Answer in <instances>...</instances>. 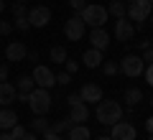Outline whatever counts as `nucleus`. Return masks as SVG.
<instances>
[{
  "instance_id": "f257e3e1",
  "label": "nucleus",
  "mask_w": 153,
  "mask_h": 140,
  "mask_svg": "<svg viewBox=\"0 0 153 140\" xmlns=\"http://www.w3.org/2000/svg\"><path fill=\"white\" fill-rule=\"evenodd\" d=\"M94 115H97L100 125H115V122H120V117H123V107L115 99H100Z\"/></svg>"
},
{
  "instance_id": "f03ea898",
  "label": "nucleus",
  "mask_w": 153,
  "mask_h": 140,
  "mask_svg": "<svg viewBox=\"0 0 153 140\" xmlns=\"http://www.w3.org/2000/svg\"><path fill=\"white\" fill-rule=\"evenodd\" d=\"M26 102H28V107H31L33 115H46L51 110V94H49V89L36 87V89L26 97Z\"/></svg>"
},
{
  "instance_id": "7ed1b4c3",
  "label": "nucleus",
  "mask_w": 153,
  "mask_h": 140,
  "mask_svg": "<svg viewBox=\"0 0 153 140\" xmlns=\"http://www.w3.org/2000/svg\"><path fill=\"white\" fill-rule=\"evenodd\" d=\"M151 10H153V3H148V0H135V3L128 5V13H125V16L130 18V21H135V31H140V28L146 26Z\"/></svg>"
},
{
  "instance_id": "20e7f679",
  "label": "nucleus",
  "mask_w": 153,
  "mask_h": 140,
  "mask_svg": "<svg viewBox=\"0 0 153 140\" xmlns=\"http://www.w3.org/2000/svg\"><path fill=\"white\" fill-rule=\"evenodd\" d=\"M79 16H82V21L87 23V26L102 28L105 21H107V8H105V5H97V3H92V5H84V10H79Z\"/></svg>"
},
{
  "instance_id": "39448f33",
  "label": "nucleus",
  "mask_w": 153,
  "mask_h": 140,
  "mask_svg": "<svg viewBox=\"0 0 153 140\" xmlns=\"http://www.w3.org/2000/svg\"><path fill=\"white\" fill-rule=\"evenodd\" d=\"M120 71L125 76H130V79H135V76H140L143 74V69H146V61L140 59V56H135V54H128V56H123L120 59Z\"/></svg>"
},
{
  "instance_id": "423d86ee",
  "label": "nucleus",
  "mask_w": 153,
  "mask_h": 140,
  "mask_svg": "<svg viewBox=\"0 0 153 140\" xmlns=\"http://www.w3.org/2000/svg\"><path fill=\"white\" fill-rule=\"evenodd\" d=\"M84 31H87V23L82 21V16L76 13V16H71L69 21L64 23V36L69 38V41H82Z\"/></svg>"
},
{
  "instance_id": "0eeeda50",
  "label": "nucleus",
  "mask_w": 153,
  "mask_h": 140,
  "mask_svg": "<svg viewBox=\"0 0 153 140\" xmlns=\"http://www.w3.org/2000/svg\"><path fill=\"white\" fill-rule=\"evenodd\" d=\"M28 23H31V28H46L51 23V10L46 5H36L28 10Z\"/></svg>"
},
{
  "instance_id": "6e6552de",
  "label": "nucleus",
  "mask_w": 153,
  "mask_h": 140,
  "mask_svg": "<svg viewBox=\"0 0 153 140\" xmlns=\"http://www.w3.org/2000/svg\"><path fill=\"white\" fill-rule=\"evenodd\" d=\"M31 76H33V81H36V87H41V89H51V87L56 84V74L44 64H38Z\"/></svg>"
},
{
  "instance_id": "1a4fd4ad",
  "label": "nucleus",
  "mask_w": 153,
  "mask_h": 140,
  "mask_svg": "<svg viewBox=\"0 0 153 140\" xmlns=\"http://www.w3.org/2000/svg\"><path fill=\"white\" fill-rule=\"evenodd\" d=\"M110 127H112V133H110L112 140H135L138 138L135 127H133L130 122H115V125H110Z\"/></svg>"
},
{
  "instance_id": "9d476101",
  "label": "nucleus",
  "mask_w": 153,
  "mask_h": 140,
  "mask_svg": "<svg viewBox=\"0 0 153 140\" xmlns=\"http://www.w3.org/2000/svg\"><path fill=\"white\" fill-rule=\"evenodd\" d=\"M133 36H135V26L128 21V16H125V18H117V21H115V38L128 43Z\"/></svg>"
},
{
  "instance_id": "9b49d317",
  "label": "nucleus",
  "mask_w": 153,
  "mask_h": 140,
  "mask_svg": "<svg viewBox=\"0 0 153 140\" xmlns=\"http://www.w3.org/2000/svg\"><path fill=\"white\" fill-rule=\"evenodd\" d=\"M28 56V49L23 41H10L5 46V61H23Z\"/></svg>"
},
{
  "instance_id": "f8f14e48",
  "label": "nucleus",
  "mask_w": 153,
  "mask_h": 140,
  "mask_svg": "<svg viewBox=\"0 0 153 140\" xmlns=\"http://www.w3.org/2000/svg\"><path fill=\"white\" fill-rule=\"evenodd\" d=\"M79 97H82L84 104H97L100 99H102V87L100 84H84L82 89H79Z\"/></svg>"
},
{
  "instance_id": "ddd939ff",
  "label": "nucleus",
  "mask_w": 153,
  "mask_h": 140,
  "mask_svg": "<svg viewBox=\"0 0 153 140\" xmlns=\"http://www.w3.org/2000/svg\"><path fill=\"white\" fill-rule=\"evenodd\" d=\"M89 43H92V49L97 51H105L110 46V36L105 28H92V33H89Z\"/></svg>"
},
{
  "instance_id": "4468645a",
  "label": "nucleus",
  "mask_w": 153,
  "mask_h": 140,
  "mask_svg": "<svg viewBox=\"0 0 153 140\" xmlns=\"http://www.w3.org/2000/svg\"><path fill=\"white\" fill-rule=\"evenodd\" d=\"M16 97H18L16 87L10 81H0V107H10L16 102Z\"/></svg>"
},
{
  "instance_id": "2eb2a0df",
  "label": "nucleus",
  "mask_w": 153,
  "mask_h": 140,
  "mask_svg": "<svg viewBox=\"0 0 153 140\" xmlns=\"http://www.w3.org/2000/svg\"><path fill=\"white\" fill-rule=\"evenodd\" d=\"M87 117H89V110H87V104H84V102L69 104V120H71L74 125H82V122H87Z\"/></svg>"
},
{
  "instance_id": "dca6fc26",
  "label": "nucleus",
  "mask_w": 153,
  "mask_h": 140,
  "mask_svg": "<svg viewBox=\"0 0 153 140\" xmlns=\"http://www.w3.org/2000/svg\"><path fill=\"white\" fill-rule=\"evenodd\" d=\"M36 89V81H33V76H18V81H16V92H18V97L26 102V97L31 94V92Z\"/></svg>"
},
{
  "instance_id": "f3484780",
  "label": "nucleus",
  "mask_w": 153,
  "mask_h": 140,
  "mask_svg": "<svg viewBox=\"0 0 153 140\" xmlns=\"http://www.w3.org/2000/svg\"><path fill=\"white\" fill-rule=\"evenodd\" d=\"M13 125H18V115L13 112L10 107H3V110H0V130H3V133H8Z\"/></svg>"
},
{
  "instance_id": "a211bd4d",
  "label": "nucleus",
  "mask_w": 153,
  "mask_h": 140,
  "mask_svg": "<svg viewBox=\"0 0 153 140\" xmlns=\"http://www.w3.org/2000/svg\"><path fill=\"white\" fill-rule=\"evenodd\" d=\"M82 61H84L87 69H97V66H102V51L87 49V51H84V56H82Z\"/></svg>"
},
{
  "instance_id": "6ab92c4d",
  "label": "nucleus",
  "mask_w": 153,
  "mask_h": 140,
  "mask_svg": "<svg viewBox=\"0 0 153 140\" xmlns=\"http://www.w3.org/2000/svg\"><path fill=\"white\" fill-rule=\"evenodd\" d=\"M107 13H110V16H115V18H125L128 3H125V0H112V3L107 5Z\"/></svg>"
},
{
  "instance_id": "aec40b11",
  "label": "nucleus",
  "mask_w": 153,
  "mask_h": 140,
  "mask_svg": "<svg viewBox=\"0 0 153 140\" xmlns=\"http://www.w3.org/2000/svg\"><path fill=\"white\" fill-rule=\"evenodd\" d=\"M69 140H89V127L87 125H71L69 127Z\"/></svg>"
},
{
  "instance_id": "412c9836",
  "label": "nucleus",
  "mask_w": 153,
  "mask_h": 140,
  "mask_svg": "<svg viewBox=\"0 0 153 140\" xmlns=\"http://www.w3.org/2000/svg\"><path fill=\"white\" fill-rule=\"evenodd\" d=\"M125 102H128V107H135L138 102H143V92L138 89V87H130V89H125Z\"/></svg>"
},
{
  "instance_id": "4be33fe9",
  "label": "nucleus",
  "mask_w": 153,
  "mask_h": 140,
  "mask_svg": "<svg viewBox=\"0 0 153 140\" xmlns=\"http://www.w3.org/2000/svg\"><path fill=\"white\" fill-rule=\"evenodd\" d=\"M71 120L66 117V120H59V122H51L49 125V130H46V133H54V135H61V133H69V127H71Z\"/></svg>"
},
{
  "instance_id": "5701e85b",
  "label": "nucleus",
  "mask_w": 153,
  "mask_h": 140,
  "mask_svg": "<svg viewBox=\"0 0 153 140\" xmlns=\"http://www.w3.org/2000/svg\"><path fill=\"white\" fill-rule=\"evenodd\" d=\"M49 120L44 117V115H36V120H33L31 122V127H33V133H46V130H49Z\"/></svg>"
},
{
  "instance_id": "b1692460",
  "label": "nucleus",
  "mask_w": 153,
  "mask_h": 140,
  "mask_svg": "<svg viewBox=\"0 0 153 140\" xmlns=\"http://www.w3.org/2000/svg\"><path fill=\"white\" fill-rule=\"evenodd\" d=\"M66 59H69V56H66V49H64V46H54V49H51V61L64 64Z\"/></svg>"
},
{
  "instance_id": "393cba45",
  "label": "nucleus",
  "mask_w": 153,
  "mask_h": 140,
  "mask_svg": "<svg viewBox=\"0 0 153 140\" xmlns=\"http://www.w3.org/2000/svg\"><path fill=\"white\" fill-rule=\"evenodd\" d=\"M13 28H18V31H28V28H31V23H28L26 16H18L16 21H13Z\"/></svg>"
},
{
  "instance_id": "a878e982",
  "label": "nucleus",
  "mask_w": 153,
  "mask_h": 140,
  "mask_svg": "<svg viewBox=\"0 0 153 140\" xmlns=\"http://www.w3.org/2000/svg\"><path fill=\"white\" fill-rule=\"evenodd\" d=\"M102 71H105L107 76H112V74H117V71H120V66L115 64V61H105V64H102Z\"/></svg>"
},
{
  "instance_id": "bb28decb",
  "label": "nucleus",
  "mask_w": 153,
  "mask_h": 140,
  "mask_svg": "<svg viewBox=\"0 0 153 140\" xmlns=\"http://www.w3.org/2000/svg\"><path fill=\"white\" fill-rule=\"evenodd\" d=\"M8 133H10V135H13V138H16V140H21V138H23V135H26V130H23V127H21V125H13V127H10V130H8Z\"/></svg>"
},
{
  "instance_id": "cd10ccee",
  "label": "nucleus",
  "mask_w": 153,
  "mask_h": 140,
  "mask_svg": "<svg viewBox=\"0 0 153 140\" xmlns=\"http://www.w3.org/2000/svg\"><path fill=\"white\" fill-rule=\"evenodd\" d=\"M84 5H87V0H69V8H71V10H76V13L84 10Z\"/></svg>"
},
{
  "instance_id": "c85d7f7f",
  "label": "nucleus",
  "mask_w": 153,
  "mask_h": 140,
  "mask_svg": "<svg viewBox=\"0 0 153 140\" xmlns=\"http://www.w3.org/2000/svg\"><path fill=\"white\" fill-rule=\"evenodd\" d=\"M13 16H26V3H13Z\"/></svg>"
},
{
  "instance_id": "c756f323",
  "label": "nucleus",
  "mask_w": 153,
  "mask_h": 140,
  "mask_svg": "<svg viewBox=\"0 0 153 140\" xmlns=\"http://www.w3.org/2000/svg\"><path fill=\"white\" fill-rule=\"evenodd\" d=\"M13 31V23L10 21H0V36H8Z\"/></svg>"
},
{
  "instance_id": "7c9ffc66",
  "label": "nucleus",
  "mask_w": 153,
  "mask_h": 140,
  "mask_svg": "<svg viewBox=\"0 0 153 140\" xmlns=\"http://www.w3.org/2000/svg\"><path fill=\"white\" fill-rule=\"evenodd\" d=\"M69 79H71L69 71H64V74H56V84H69Z\"/></svg>"
},
{
  "instance_id": "2f4dec72",
  "label": "nucleus",
  "mask_w": 153,
  "mask_h": 140,
  "mask_svg": "<svg viewBox=\"0 0 153 140\" xmlns=\"http://www.w3.org/2000/svg\"><path fill=\"white\" fill-rule=\"evenodd\" d=\"M64 64H66V71H69V74H76V69H79V64H76V61H71V59H66Z\"/></svg>"
},
{
  "instance_id": "473e14b6",
  "label": "nucleus",
  "mask_w": 153,
  "mask_h": 140,
  "mask_svg": "<svg viewBox=\"0 0 153 140\" xmlns=\"http://www.w3.org/2000/svg\"><path fill=\"white\" fill-rule=\"evenodd\" d=\"M143 74H146V81L153 87V64H148V69H143Z\"/></svg>"
},
{
  "instance_id": "72a5a7b5",
  "label": "nucleus",
  "mask_w": 153,
  "mask_h": 140,
  "mask_svg": "<svg viewBox=\"0 0 153 140\" xmlns=\"http://www.w3.org/2000/svg\"><path fill=\"white\" fill-rule=\"evenodd\" d=\"M140 59H143V61H151V64H153V46H148V49L143 51V56H140Z\"/></svg>"
},
{
  "instance_id": "f704fd0d",
  "label": "nucleus",
  "mask_w": 153,
  "mask_h": 140,
  "mask_svg": "<svg viewBox=\"0 0 153 140\" xmlns=\"http://www.w3.org/2000/svg\"><path fill=\"white\" fill-rule=\"evenodd\" d=\"M5 79H8V64L0 61V81H5Z\"/></svg>"
},
{
  "instance_id": "c9c22d12",
  "label": "nucleus",
  "mask_w": 153,
  "mask_h": 140,
  "mask_svg": "<svg viewBox=\"0 0 153 140\" xmlns=\"http://www.w3.org/2000/svg\"><path fill=\"white\" fill-rule=\"evenodd\" d=\"M76 102H82L79 94H69V97H66V104H76Z\"/></svg>"
},
{
  "instance_id": "e433bc0d",
  "label": "nucleus",
  "mask_w": 153,
  "mask_h": 140,
  "mask_svg": "<svg viewBox=\"0 0 153 140\" xmlns=\"http://www.w3.org/2000/svg\"><path fill=\"white\" fill-rule=\"evenodd\" d=\"M146 130H148V135H153V117L146 120Z\"/></svg>"
},
{
  "instance_id": "4c0bfd02",
  "label": "nucleus",
  "mask_w": 153,
  "mask_h": 140,
  "mask_svg": "<svg viewBox=\"0 0 153 140\" xmlns=\"http://www.w3.org/2000/svg\"><path fill=\"white\" fill-rule=\"evenodd\" d=\"M44 135H46L44 140H64V138H61V135H54V133H44Z\"/></svg>"
},
{
  "instance_id": "58836bf2",
  "label": "nucleus",
  "mask_w": 153,
  "mask_h": 140,
  "mask_svg": "<svg viewBox=\"0 0 153 140\" xmlns=\"http://www.w3.org/2000/svg\"><path fill=\"white\" fill-rule=\"evenodd\" d=\"M0 140H16V138H13L10 133H0Z\"/></svg>"
},
{
  "instance_id": "ea45409f",
  "label": "nucleus",
  "mask_w": 153,
  "mask_h": 140,
  "mask_svg": "<svg viewBox=\"0 0 153 140\" xmlns=\"http://www.w3.org/2000/svg\"><path fill=\"white\" fill-rule=\"evenodd\" d=\"M21 140H38V138H36V135H33V133H26V135H23Z\"/></svg>"
},
{
  "instance_id": "a19ab883",
  "label": "nucleus",
  "mask_w": 153,
  "mask_h": 140,
  "mask_svg": "<svg viewBox=\"0 0 153 140\" xmlns=\"http://www.w3.org/2000/svg\"><path fill=\"white\" fill-rule=\"evenodd\" d=\"M5 10V0H0V13Z\"/></svg>"
},
{
  "instance_id": "79ce46f5",
  "label": "nucleus",
  "mask_w": 153,
  "mask_h": 140,
  "mask_svg": "<svg viewBox=\"0 0 153 140\" xmlns=\"http://www.w3.org/2000/svg\"><path fill=\"white\" fill-rule=\"evenodd\" d=\"M13 3H28V0H13Z\"/></svg>"
},
{
  "instance_id": "37998d69",
  "label": "nucleus",
  "mask_w": 153,
  "mask_h": 140,
  "mask_svg": "<svg viewBox=\"0 0 153 140\" xmlns=\"http://www.w3.org/2000/svg\"><path fill=\"white\" fill-rule=\"evenodd\" d=\"M97 140H112V138H97Z\"/></svg>"
},
{
  "instance_id": "c03bdc74",
  "label": "nucleus",
  "mask_w": 153,
  "mask_h": 140,
  "mask_svg": "<svg viewBox=\"0 0 153 140\" xmlns=\"http://www.w3.org/2000/svg\"><path fill=\"white\" fill-rule=\"evenodd\" d=\"M130 3H135V0H128V5H130Z\"/></svg>"
},
{
  "instance_id": "a18cd8bd",
  "label": "nucleus",
  "mask_w": 153,
  "mask_h": 140,
  "mask_svg": "<svg viewBox=\"0 0 153 140\" xmlns=\"http://www.w3.org/2000/svg\"><path fill=\"white\" fill-rule=\"evenodd\" d=\"M151 107H153V97H151Z\"/></svg>"
},
{
  "instance_id": "49530a36",
  "label": "nucleus",
  "mask_w": 153,
  "mask_h": 140,
  "mask_svg": "<svg viewBox=\"0 0 153 140\" xmlns=\"http://www.w3.org/2000/svg\"><path fill=\"white\" fill-rule=\"evenodd\" d=\"M151 46H153V38H151Z\"/></svg>"
},
{
  "instance_id": "de8ad7c7",
  "label": "nucleus",
  "mask_w": 153,
  "mask_h": 140,
  "mask_svg": "<svg viewBox=\"0 0 153 140\" xmlns=\"http://www.w3.org/2000/svg\"><path fill=\"white\" fill-rule=\"evenodd\" d=\"M148 140H153V135H151V138H148Z\"/></svg>"
},
{
  "instance_id": "09e8293b",
  "label": "nucleus",
  "mask_w": 153,
  "mask_h": 140,
  "mask_svg": "<svg viewBox=\"0 0 153 140\" xmlns=\"http://www.w3.org/2000/svg\"><path fill=\"white\" fill-rule=\"evenodd\" d=\"M148 3H153V0H148Z\"/></svg>"
},
{
  "instance_id": "8fccbe9b",
  "label": "nucleus",
  "mask_w": 153,
  "mask_h": 140,
  "mask_svg": "<svg viewBox=\"0 0 153 140\" xmlns=\"http://www.w3.org/2000/svg\"><path fill=\"white\" fill-rule=\"evenodd\" d=\"M151 23H153V18H151Z\"/></svg>"
},
{
  "instance_id": "3c124183",
  "label": "nucleus",
  "mask_w": 153,
  "mask_h": 140,
  "mask_svg": "<svg viewBox=\"0 0 153 140\" xmlns=\"http://www.w3.org/2000/svg\"><path fill=\"white\" fill-rule=\"evenodd\" d=\"M0 133H3V130H0Z\"/></svg>"
}]
</instances>
